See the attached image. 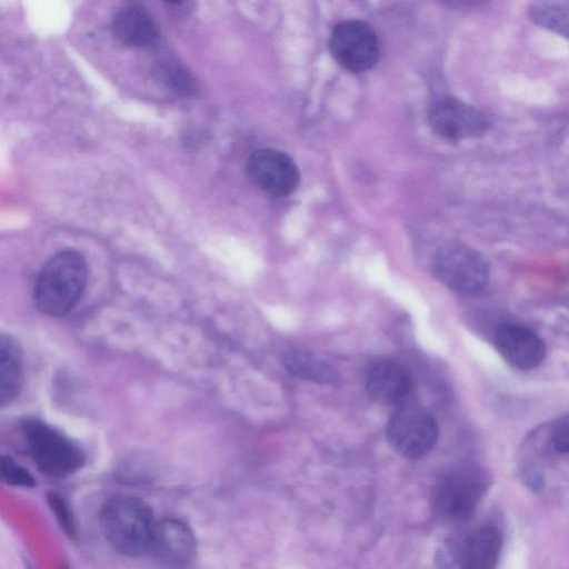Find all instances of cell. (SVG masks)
<instances>
[{
	"instance_id": "obj_1",
	"label": "cell",
	"mask_w": 569,
	"mask_h": 569,
	"mask_svg": "<svg viewBox=\"0 0 569 569\" xmlns=\"http://www.w3.org/2000/svg\"><path fill=\"white\" fill-rule=\"evenodd\" d=\"M83 256L72 249L52 256L39 272L33 300L38 310L51 317L68 315L80 301L87 284Z\"/></svg>"
},
{
	"instance_id": "obj_2",
	"label": "cell",
	"mask_w": 569,
	"mask_h": 569,
	"mask_svg": "<svg viewBox=\"0 0 569 569\" xmlns=\"http://www.w3.org/2000/svg\"><path fill=\"white\" fill-rule=\"evenodd\" d=\"M99 520L106 540L117 552L127 557L148 552L156 522L149 506L139 498L110 497L101 506Z\"/></svg>"
},
{
	"instance_id": "obj_3",
	"label": "cell",
	"mask_w": 569,
	"mask_h": 569,
	"mask_svg": "<svg viewBox=\"0 0 569 569\" xmlns=\"http://www.w3.org/2000/svg\"><path fill=\"white\" fill-rule=\"evenodd\" d=\"M21 430L32 460L43 473L61 478L74 473L83 466L82 450L48 423L36 418H24Z\"/></svg>"
},
{
	"instance_id": "obj_4",
	"label": "cell",
	"mask_w": 569,
	"mask_h": 569,
	"mask_svg": "<svg viewBox=\"0 0 569 569\" xmlns=\"http://www.w3.org/2000/svg\"><path fill=\"white\" fill-rule=\"evenodd\" d=\"M490 486L489 473L480 467H462L447 473L435 486L431 505L435 512L448 520L472 517Z\"/></svg>"
},
{
	"instance_id": "obj_5",
	"label": "cell",
	"mask_w": 569,
	"mask_h": 569,
	"mask_svg": "<svg viewBox=\"0 0 569 569\" xmlns=\"http://www.w3.org/2000/svg\"><path fill=\"white\" fill-rule=\"evenodd\" d=\"M435 276L461 296H477L488 286L490 268L486 258L463 243L441 247L432 261Z\"/></svg>"
},
{
	"instance_id": "obj_6",
	"label": "cell",
	"mask_w": 569,
	"mask_h": 569,
	"mask_svg": "<svg viewBox=\"0 0 569 569\" xmlns=\"http://www.w3.org/2000/svg\"><path fill=\"white\" fill-rule=\"evenodd\" d=\"M391 447L408 459L428 455L439 437L437 419L427 408L411 402L396 408L387 423Z\"/></svg>"
},
{
	"instance_id": "obj_7",
	"label": "cell",
	"mask_w": 569,
	"mask_h": 569,
	"mask_svg": "<svg viewBox=\"0 0 569 569\" xmlns=\"http://www.w3.org/2000/svg\"><path fill=\"white\" fill-rule=\"evenodd\" d=\"M332 58L346 70L359 73L370 70L379 60V40L373 28L359 19L335 26L329 38Z\"/></svg>"
},
{
	"instance_id": "obj_8",
	"label": "cell",
	"mask_w": 569,
	"mask_h": 569,
	"mask_svg": "<svg viewBox=\"0 0 569 569\" xmlns=\"http://www.w3.org/2000/svg\"><path fill=\"white\" fill-rule=\"evenodd\" d=\"M428 122L437 134L448 140L478 138L490 126L482 111L452 96L438 98L431 103Z\"/></svg>"
},
{
	"instance_id": "obj_9",
	"label": "cell",
	"mask_w": 569,
	"mask_h": 569,
	"mask_svg": "<svg viewBox=\"0 0 569 569\" xmlns=\"http://www.w3.org/2000/svg\"><path fill=\"white\" fill-rule=\"evenodd\" d=\"M247 172L261 190L277 197L291 194L300 182V172L293 159L272 148L252 152L247 161Z\"/></svg>"
},
{
	"instance_id": "obj_10",
	"label": "cell",
	"mask_w": 569,
	"mask_h": 569,
	"mask_svg": "<svg viewBox=\"0 0 569 569\" xmlns=\"http://www.w3.org/2000/svg\"><path fill=\"white\" fill-rule=\"evenodd\" d=\"M148 552L166 567L184 568L196 556L193 532L187 523L178 519L156 522Z\"/></svg>"
},
{
	"instance_id": "obj_11",
	"label": "cell",
	"mask_w": 569,
	"mask_h": 569,
	"mask_svg": "<svg viewBox=\"0 0 569 569\" xmlns=\"http://www.w3.org/2000/svg\"><path fill=\"white\" fill-rule=\"evenodd\" d=\"M495 346L512 367L530 370L545 359L543 340L530 328L519 323H503L495 332Z\"/></svg>"
},
{
	"instance_id": "obj_12",
	"label": "cell",
	"mask_w": 569,
	"mask_h": 569,
	"mask_svg": "<svg viewBox=\"0 0 569 569\" xmlns=\"http://www.w3.org/2000/svg\"><path fill=\"white\" fill-rule=\"evenodd\" d=\"M366 390L376 402L399 407L410 402L413 379L400 362L380 360L372 363L367 371Z\"/></svg>"
},
{
	"instance_id": "obj_13",
	"label": "cell",
	"mask_w": 569,
	"mask_h": 569,
	"mask_svg": "<svg viewBox=\"0 0 569 569\" xmlns=\"http://www.w3.org/2000/svg\"><path fill=\"white\" fill-rule=\"evenodd\" d=\"M111 28L114 37L130 48L150 49L159 41L156 21L139 6H129L120 10L113 18Z\"/></svg>"
},
{
	"instance_id": "obj_14",
	"label": "cell",
	"mask_w": 569,
	"mask_h": 569,
	"mask_svg": "<svg viewBox=\"0 0 569 569\" xmlns=\"http://www.w3.org/2000/svg\"><path fill=\"white\" fill-rule=\"evenodd\" d=\"M24 381V353L19 341L0 332V408L10 405Z\"/></svg>"
},
{
	"instance_id": "obj_15",
	"label": "cell",
	"mask_w": 569,
	"mask_h": 569,
	"mask_svg": "<svg viewBox=\"0 0 569 569\" xmlns=\"http://www.w3.org/2000/svg\"><path fill=\"white\" fill-rule=\"evenodd\" d=\"M462 542L469 569L496 568L502 538L495 526L483 525L475 529Z\"/></svg>"
},
{
	"instance_id": "obj_16",
	"label": "cell",
	"mask_w": 569,
	"mask_h": 569,
	"mask_svg": "<svg viewBox=\"0 0 569 569\" xmlns=\"http://www.w3.org/2000/svg\"><path fill=\"white\" fill-rule=\"evenodd\" d=\"M282 362L290 373L300 379L317 383H331L337 379V372L331 365L306 350H286Z\"/></svg>"
},
{
	"instance_id": "obj_17",
	"label": "cell",
	"mask_w": 569,
	"mask_h": 569,
	"mask_svg": "<svg viewBox=\"0 0 569 569\" xmlns=\"http://www.w3.org/2000/svg\"><path fill=\"white\" fill-rule=\"evenodd\" d=\"M531 20L541 28L556 32L563 37L568 36V1H537L529 8Z\"/></svg>"
},
{
	"instance_id": "obj_18",
	"label": "cell",
	"mask_w": 569,
	"mask_h": 569,
	"mask_svg": "<svg viewBox=\"0 0 569 569\" xmlns=\"http://www.w3.org/2000/svg\"><path fill=\"white\" fill-rule=\"evenodd\" d=\"M154 73L163 84L180 96H191L197 90L191 73L177 62H160L157 64Z\"/></svg>"
},
{
	"instance_id": "obj_19",
	"label": "cell",
	"mask_w": 569,
	"mask_h": 569,
	"mask_svg": "<svg viewBox=\"0 0 569 569\" xmlns=\"http://www.w3.org/2000/svg\"><path fill=\"white\" fill-rule=\"evenodd\" d=\"M435 561L437 569H469L462 540L452 537L438 545Z\"/></svg>"
},
{
	"instance_id": "obj_20",
	"label": "cell",
	"mask_w": 569,
	"mask_h": 569,
	"mask_svg": "<svg viewBox=\"0 0 569 569\" xmlns=\"http://www.w3.org/2000/svg\"><path fill=\"white\" fill-rule=\"evenodd\" d=\"M47 502L63 532L72 540L77 539V526L66 499L53 491L47 493Z\"/></svg>"
},
{
	"instance_id": "obj_21",
	"label": "cell",
	"mask_w": 569,
	"mask_h": 569,
	"mask_svg": "<svg viewBox=\"0 0 569 569\" xmlns=\"http://www.w3.org/2000/svg\"><path fill=\"white\" fill-rule=\"evenodd\" d=\"M550 446L559 455H566L569 450V419L568 416L559 418L550 433Z\"/></svg>"
},
{
	"instance_id": "obj_22",
	"label": "cell",
	"mask_w": 569,
	"mask_h": 569,
	"mask_svg": "<svg viewBox=\"0 0 569 569\" xmlns=\"http://www.w3.org/2000/svg\"><path fill=\"white\" fill-rule=\"evenodd\" d=\"M20 466L10 457L0 452V481L11 485Z\"/></svg>"
},
{
	"instance_id": "obj_23",
	"label": "cell",
	"mask_w": 569,
	"mask_h": 569,
	"mask_svg": "<svg viewBox=\"0 0 569 569\" xmlns=\"http://www.w3.org/2000/svg\"><path fill=\"white\" fill-rule=\"evenodd\" d=\"M64 569H68V568H64Z\"/></svg>"
}]
</instances>
